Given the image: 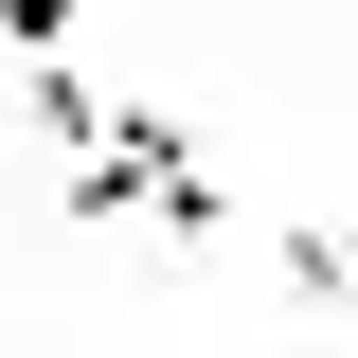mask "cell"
Returning a JSON list of instances; mask_svg holds the SVG:
<instances>
[{"instance_id":"6da1fadb","label":"cell","mask_w":358,"mask_h":358,"mask_svg":"<svg viewBox=\"0 0 358 358\" xmlns=\"http://www.w3.org/2000/svg\"><path fill=\"white\" fill-rule=\"evenodd\" d=\"M0 54L36 72V54H72V0H0Z\"/></svg>"}]
</instances>
